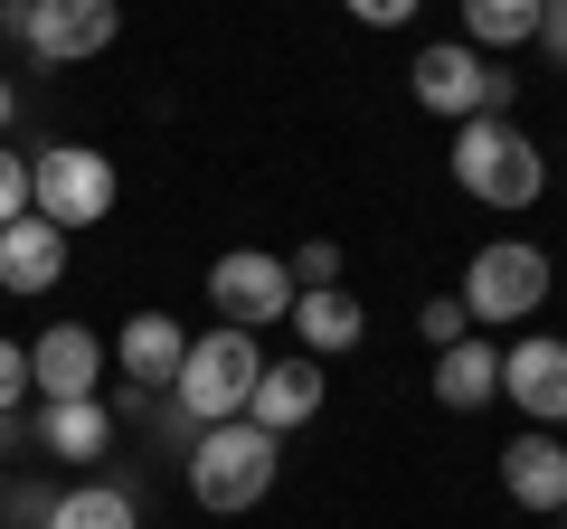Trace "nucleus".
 <instances>
[{
	"mask_svg": "<svg viewBox=\"0 0 567 529\" xmlns=\"http://www.w3.org/2000/svg\"><path fill=\"white\" fill-rule=\"evenodd\" d=\"M284 473V445L265 426H246V416H227V426H199L189 435V501L218 510V520H237V510H256L265 491H275Z\"/></svg>",
	"mask_w": 567,
	"mask_h": 529,
	"instance_id": "nucleus-1",
	"label": "nucleus"
},
{
	"mask_svg": "<svg viewBox=\"0 0 567 529\" xmlns=\"http://www.w3.org/2000/svg\"><path fill=\"white\" fill-rule=\"evenodd\" d=\"M256 378H265V350H256V331L218 322V331H199V341H189L181 378H171V416H181L189 435H199V426H227V416H246Z\"/></svg>",
	"mask_w": 567,
	"mask_h": 529,
	"instance_id": "nucleus-2",
	"label": "nucleus"
},
{
	"mask_svg": "<svg viewBox=\"0 0 567 529\" xmlns=\"http://www.w3.org/2000/svg\"><path fill=\"white\" fill-rule=\"evenodd\" d=\"M454 189L483 208H529L548 189V152L511 114H473V123H454Z\"/></svg>",
	"mask_w": 567,
	"mask_h": 529,
	"instance_id": "nucleus-3",
	"label": "nucleus"
},
{
	"mask_svg": "<svg viewBox=\"0 0 567 529\" xmlns=\"http://www.w3.org/2000/svg\"><path fill=\"white\" fill-rule=\"evenodd\" d=\"M406 85H416V104H425V114H445V123L511 114V104H520V76H511L502 58H483V48H464V39H435V48H416Z\"/></svg>",
	"mask_w": 567,
	"mask_h": 529,
	"instance_id": "nucleus-4",
	"label": "nucleus"
},
{
	"mask_svg": "<svg viewBox=\"0 0 567 529\" xmlns=\"http://www.w3.org/2000/svg\"><path fill=\"white\" fill-rule=\"evenodd\" d=\"M539 303H548V246H529V237L473 246V264H464V312H473V331H483V322H529Z\"/></svg>",
	"mask_w": 567,
	"mask_h": 529,
	"instance_id": "nucleus-5",
	"label": "nucleus"
},
{
	"mask_svg": "<svg viewBox=\"0 0 567 529\" xmlns=\"http://www.w3.org/2000/svg\"><path fill=\"white\" fill-rule=\"evenodd\" d=\"M29 208H39L48 227H95L104 208H114V162L104 152H85V143H48L39 162H29Z\"/></svg>",
	"mask_w": 567,
	"mask_h": 529,
	"instance_id": "nucleus-6",
	"label": "nucleus"
},
{
	"mask_svg": "<svg viewBox=\"0 0 567 529\" xmlns=\"http://www.w3.org/2000/svg\"><path fill=\"white\" fill-rule=\"evenodd\" d=\"M123 39V0H29L20 20V48L39 66H85Z\"/></svg>",
	"mask_w": 567,
	"mask_h": 529,
	"instance_id": "nucleus-7",
	"label": "nucleus"
},
{
	"mask_svg": "<svg viewBox=\"0 0 567 529\" xmlns=\"http://www.w3.org/2000/svg\"><path fill=\"white\" fill-rule=\"evenodd\" d=\"M208 303H218V322L265 331V322H284V312H293V264L265 256V246H237V256L208 264Z\"/></svg>",
	"mask_w": 567,
	"mask_h": 529,
	"instance_id": "nucleus-8",
	"label": "nucleus"
},
{
	"mask_svg": "<svg viewBox=\"0 0 567 529\" xmlns=\"http://www.w3.org/2000/svg\"><path fill=\"white\" fill-rule=\"evenodd\" d=\"M502 397L529 416V426L558 435V426H567V341H548V331L511 341V350H502Z\"/></svg>",
	"mask_w": 567,
	"mask_h": 529,
	"instance_id": "nucleus-9",
	"label": "nucleus"
},
{
	"mask_svg": "<svg viewBox=\"0 0 567 529\" xmlns=\"http://www.w3.org/2000/svg\"><path fill=\"white\" fill-rule=\"evenodd\" d=\"M95 378H104V341L85 322H48L29 341V387L39 397H95Z\"/></svg>",
	"mask_w": 567,
	"mask_h": 529,
	"instance_id": "nucleus-10",
	"label": "nucleus"
},
{
	"mask_svg": "<svg viewBox=\"0 0 567 529\" xmlns=\"http://www.w3.org/2000/svg\"><path fill=\"white\" fill-rule=\"evenodd\" d=\"M322 416V360H265L256 397H246V426H265L284 445L293 426H312Z\"/></svg>",
	"mask_w": 567,
	"mask_h": 529,
	"instance_id": "nucleus-11",
	"label": "nucleus"
},
{
	"mask_svg": "<svg viewBox=\"0 0 567 529\" xmlns=\"http://www.w3.org/2000/svg\"><path fill=\"white\" fill-rule=\"evenodd\" d=\"M502 491L520 510H539V520H558V501H567V445L548 426L511 435V445H502Z\"/></svg>",
	"mask_w": 567,
	"mask_h": 529,
	"instance_id": "nucleus-12",
	"label": "nucleus"
},
{
	"mask_svg": "<svg viewBox=\"0 0 567 529\" xmlns=\"http://www.w3.org/2000/svg\"><path fill=\"white\" fill-rule=\"evenodd\" d=\"M66 284V227H48L39 208L0 227V293H48Z\"/></svg>",
	"mask_w": 567,
	"mask_h": 529,
	"instance_id": "nucleus-13",
	"label": "nucleus"
},
{
	"mask_svg": "<svg viewBox=\"0 0 567 529\" xmlns=\"http://www.w3.org/2000/svg\"><path fill=\"white\" fill-rule=\"evenodd\" d=\"M114 360H123V378H133V387L162 397V387L181 378V360H189V331L171 322V312H133V322L114 331Z\"/></svg>",
	"mask_w": 567,
	"mask_h": 529,
	"instance_id": "nucleus-14",
	"label": "nucleus"
},
{
	"mask_svg": "<svg viewBox=\"0 0 567 529\" xmlns=\"http://www.w3.org/2000/svg\"><path fill=\"white\" fill-rule=\"evenodd\" d=\"M39 454H58V464H95L104 445H114V407L104 397H39Z\"/></svg>",
	"mask_w": 567,
	"mask_h": 529,
	"instance_id": "nucleus-15",
	"label": "nucleus"
},
{
	"mask_svg": "<svg viewBox=\"0 0 567 529\" xmlns=\"http://www.w3.org/2000/svg\"><path fill=\"white\" fill-rule=\"evenodd\" d=\"M492 397H502V350H492L483 331H464L454 350H435V407H454V416H483Z\"/></svg>",
	"mask_w": 567,
	"mask_h": 529,
	"instance_id": "nucleus-16",
	"label": "nucleus"
},
{
	"mask_svg": "<svg viewBox=\"0 0 567 529\" xmlns=\"http://www.w3.org/2000/svg\"><path fill=\"white\" fill-rule=\"evenodd\" d=\"M284 322L303 331V360H341V350H360L369 341V312L350 303L341 284H322V293H293V312Z\"/></svg>",
	"mask_w": 567,
	"mask_h": 529,
	"instance_id": "nucleus-17",
	"label": "nucleus"
},
{
	"mask_svg": "<svg viewBox=\"0 0 567 529\" xmlns=\"http://www.w3.org/2000/svg\"><path fill=\"white\" fill-rule=\"evenodd\" d=\"M539 10H548V0H464V48H483V58L529 48V39H539Z\"/></svg>",
	"mask_w": 567,
	"mask_h": 529,
	"instance_id": "nucleus-18",
	"label": "nucleus"
},
{
	"mask_svg": "<svg viewBox=\"0 0 567 529\" xmlns=\"http://www.w3.org/2000/svg\"><path fill=\"white\" fill-rule=\"evenodd\" d=\"M39 529H142V510H133V491H123V483H76V491L48 501Z\"/></svg>",
	"mask_w": 567,
	"mask_h": 529,
	"instance_id": "nucleus-19",
	"label": "nucleus"
},
{
	"mask_svg": "<svg viewBox=\"0 0 567 529\" xmlns=\"http://www.w3.org/2000/svg\"><path fill=\"white\" fill-rule=\"evenodd\" d=\"M416 331H425V341H435V350H454V341H464V331H473L464 293H425V303H416Z\"/></svg>",
	"mask_w": 567,
	"mask_h": 529,
	"instance_id": "nucleus-20",
	"label": "nucleus"
},
{
	"mask_svg": "<svg viewBox=\"0 0 567 529\" xmlns=\"http://www.w3.org/2000/svg\"><path fill=\"white\" fill-rule=\"evenodd\" d=\"M284 264H293V293H322V284H341V246H331V237L293 246V256H284Z\"/></svg>",
	"mask_w": 567,
	"mask_h": 529,
	"instance_id": "nucleus-21",
	"label": "nucleus"
},
{
	"mask_svg": "<svg viewBox=\"0 0 567 529\" xmlns=\"http://www.w3.org/2000/svg\"><path fill=\"white\" fill-rule=\"evenodd\" d=\"M10 218H29V162L0 143V227H10Z\"/></svg>",
	"mask_w": 567,
	"mask_h": 529,
	"instance_id": "nucleus-22",
	"label": "nucleus"
},
{
	"mask_svg": "<svg viewBox=\"0 0 567 529\" xmlns=\"http://www.w3.org/2000/svg\"><path fill=\"white\" fill-rule=\"evenodd\" d=\"M341 10H350L360 29H406V20L425 10V0H341Z\"/></svg>",
	"mask_w": 567,
	"mask_h": 529,
	"instance_id": "nucleus-23",
	"label": "nucleus"
},
{
	"mask_svg": "<svg viewBox=\"0 0 567 529\" xmlns=\"http://www.w3.org/2000/svg\"><path fill=\"white\" fill-rule=\"evenodd\" d=\"M20 397H29V350L0 341V407H20Z\"/></svg>",
	"mask_w": 567,
	"mask_h": 529,
	"instance_id": "nucleus-24",
	"label": "nucleus"
},
{
	"mask_svg": "<svg viewBox=\"0 0 567 529\" xmlns=\"http://www.w3.org/2000/svg\"><path fill=\"white\" fill-rule=\"evenodd\" d=\"M539 48H548V66H567V0L539 10Z\"/></svg>",
	"mask_w": 567,
	"mask_h": 529,
	"instance_id": "nucleus-25",
	"label": "nucleus"
},
{
	"mask_svg": "<svg viewBox=\"0 0 567 529\" xmlns=\"http://www.w3.org/2000/svg\"><path fill=\"white\" fill-rule=\"evenodd\" d=\"M10 445H20V407H0V454H10Z\"/></svg>",
	"mask_w": 567,
	"mask_h": 529,
	"instance_id": "nucleus-26",
	"label": "nucleus"
},
{
	"mask_svg": "<svg viewBox=\"0 0 567 529\" xmlns=\"http://www.w3.org/2000/svg\"><path fill=\"white\" fill-rule=\"evenodd\" d=\"M10 114H20V95H10V76H0V133H10Z\"/></svg>",
	"mask_w": 567,
	"mask_h": 529,
	"instance_id": "nucleus-27",
	"label": "nucleus"
},
{
	"mask_svg": "<svg viewBox=\"0 0 567 529\" xmlns=\"http://www.w3.org/2000/svg\"><path fill=\"white\" fill-rule=\"evenodd\" d=\"M558 529H567V501H558Z\"/></svg>",
	"mask_w": 567,
	"mask_h": 529,
	"instance_id": "nucleus-28",
	"label": "nucleus"
}]
</instances>
